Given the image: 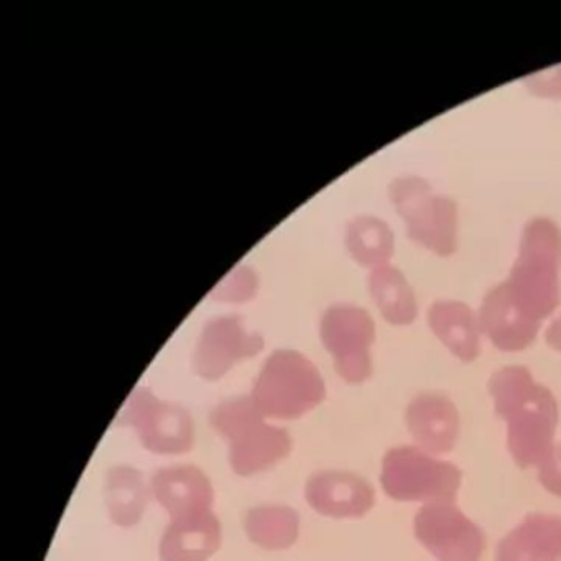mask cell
Returning <instances> with one entry per match:
<instances>
[{
	"mask_svg": "<svg viewBox=\"0 0 561 561\" xmlns=\"http://www.w3.org/2000/svg\"><path fill=\"white\" fill-rule=\"evenodd\" d=\"M495 415L507 422V446L522 469L540 466L553 448L560 409L550 389L537 383L524 366H507L488 383Z\"/></svg>",
	"mask_w": 561,
	"mask_h": 561,
	"instance_id": "1",
	"label": "cell"
},
{
	"mask_svg": "<svg viewBox=\"0 0 561 561\" xmlns=\"http://www.w3.org/2000/svg\"><path fill=\"white\" fill-rule=\"evenodd\" d=\"M561 231L547 218L525 226L511 277L501 287L508 300L535 321L550 317L561 300Z\"/></svg>",
	"mask_w": 561,
	"mask_h": 561,
	"instance_id": "2",
	"label": "cell"
},
{
	"mask_svg": "<svg viewBox=\"0 0 561 561\" xmlns=\"http://www.w3.org/2000/svg\"><path fill=\"white\" fill-rule=\"evenodd\" d=\"M209 423L229 439V462L239 476H252L265 471L287 458L291 449L288 432L265 423L264 413L249 397L219 403Z\"/></svg>",
	"mask_w": 561,
	"mask_h": 561,
	"instance_id": "3",
	"label": "cell"
},
{
	"mask_svg": "<svg viewBox=\"0 0 561 561\" xmlns=\"http://www.w3.org/2000/svg\"><path fill=\"white\" fill-rule=\"evenodd\" d=\"M327 397L323 379L310 360L295 353L268 359L255 382L252 400L268 419H300Z\"/></svg>",
	"mask_w": 561,
	"mask_h": 561,
	"instance_id": "4",
	"label": "cell"
},
{
	"mask_svg": "<svg viewBox=\"0 0 561 561\" xmlns=\"http://www.w3.org/2000/svg\"><path fill=\"white\" fill-rule=\"evenodd\" d=\"M462 472L416 446H397L382 461L380 484L393 501L456 502Z\"/></svg>",
	"mask_w": 561,
	"mask_h": 561,
	"instance_id": "5",
	"label": "cell"
},
{
	"mask_svg": "<svg viewBox=\"0 0 561 561\" xmlns=\"http://www.w3.org/2000/svg\"><path fill=\"white\" fill-rule=\"evenodd\" d=\"M393 203L407 221L412 241L438 255L456 251L458 211L455 202L435 195L428 182L419 176H403L392 183Z\"/></svg>",
	"mask_w": 561,
	"mask_h": 561,
	"instance_id": "6",
	"label": "cell"
},
{
	"mask_svg": "<svg viewBox=\"0 0 561 561\" xmlns=\"http://www.w3.org/2000/svg\"><path fill=\"white\" fill-rule=\"evenodd\" d=\"M416 540L438 561H481L488 538L456 502H428L413 520Z\"/></svg>",
	"mask_w": 561,
	"mask_h": 561,
	"instance_id": "7",
	"label": "cell"
},
{
	"mask_svg": "<svg viewBox=\"0 0 561 561\" xmlns=\"http://www.w3.org/2000/svg\"><path fill=\"white\" fill-rule=\"evenodd\" d=\"M123 423L133 425L140 443L157 455H182L192 449L195 439L188 410L162 402L149 390H136L127 400Z\"/></svg>",
	"mask_w": 561,
	"mask_h": 561,
	"instance_id": "8",
	"label": "cell"
},
{
	"mask_svg": "<svg viewBox=\"0 0 561 561\" xmlns=\"http://www.w3.org/2000/svg\"><path fill=\"white\" fill-rule=\"evenodd\" d=\"M374 323L363 310H340L324 328V343L336 359V370L347 383H363L373 374L369 347Z\"/></svg>",
	"mask_w": 561,
	"mask_h": 561,
	"instance_id": "9",
	"label": "cell"
},
{
	"mask_svg": "<svg viewBox=\"0 0 561 561\" xmlns=\"http://www.w3.org/2000/svg\"><path fill=\"white\" fill-rule=\"evenodd\" d=\"M305 495L318 514L333 518H360L376 504L373 485L347 471L314 472Z\"/></svg>",
	"mask_w": 561,
	"mask_h": 561,
	"instance_id": "10",
	"label": "cell"
},
{
	"mask_svg": "<svg viewBox=\"0 0 561 561\" xmlns=\"http://www.w3.org/2000/svg\"><path fill=\"white\" fill-rule=\"evenodd\" d=\"M407 426L416 443L433 455L455 449L461 420L451 399L443 393H419L407 407Z\"/></svg>",
	"mask_w": 561,
	"mask_h": 561,
	"instance_id": "11",
	"label": "cell"
},
{
	"mask_svg": "<svg viewBox=\"0 0 561 561\" xmlns=\"http://www.w3.org/2000/svg\"><path fill=\"white\" fill-rule=\"evenodd\" d=\"M153 497L175 518L205 514L213 505V485L196 466H172L153 474Z\"/></svg>",
	"mask_w": 561,
	"mask_h": 561,
	"instance_id": "12",
	"label": "cell"
},
{
	"mask_svg": "<svg viewBox=\"0 0 561 561\" xmlns=\"http://www.w3.org/2000/svg\"><path fill=\"white\" fill-rule=\"evenodd\" d=\"M479 323L492 344L504 353L527 350L541 327L540 321L527 317L508 300L501 284L485 295L479 311Z\"/></svg>",
	"mask_w": 561,
	"mask_h": 561,
	"instance_id": "13",
	"label": "cell"
},
{
	"mask_svg": "<svg viewBox=\"0 0 561 561\" xmlns=\"http://www.w3.org/2000/svg\"><path fill=\"white\" fill-rule=\"evenodd\" d=\"M495 561H561V517L527 515L499 541Z\"/></svg>",
	"mask_w": 561,
	"mask_h": 561,
	"instance_id": "14",
	"label": "cell"
},
{
	"mask_svg": "<svg viewBox=\"0 0 561 561\" xmlns=\"http://www.w3.org/2000/svg\"><path fill=\"white\" fill-rule=\"evenodd\" d=\"M221 545V524L213 512L175 518L160 541L162 561H206Z\"/></svg>",
	"mask_w": 561,
	"mask_h": 561,
	"instance_id": "15",
	"label": "cell"
},
{
	"mask_svg": "<svg viewBox=\"0 0 561 561\" xmlns=\"http://www.w3.org/2000/svg\"><path fill=\"white\" fill-rule=\"evenodd\" d=\"M428 323L436 337L462 363H472L481 353V323L468 305L436 301L430 308Z\"/></svg>",
	"mask_w": 561,
	"mask_h": 561,
	"instance_id": "16",
	"label": "cell"
},
{
	"mask_svg": "<svg viewBox=\"0 0 561 561\" xmlns=\"http://www.w3.org/2000/svg\"><path fill=\"white\" fill-rule=\"evenodd\" d=\"M245 534L265 550H285L297 541L300 517L285 505H261L244 517Z\"/></svg>",
	"mask_w": 561,
	"mask_h": 561,
	"instance_id": "17",
	"label": "cell"
},
{
	"mask_svg": "<svg viewBox=\"0 0 561 561\" xmlns=\"http://www.w3.org/2000/svg\"><path fill=\"white\" fill-rule=\"evenodd\" d=\"M147 495L142 474L130 466H116L107 472L106 504L111 518L121 527H133L146 512Z\"/></svg>",
	"mask_w": 561,
	"mask_h": 561,
	"instance_id": "18",
	"label": "cell"
},
{
	"mask_svg": "<svg viewBox=\"0 0 561 561\" xmlns=\"http://www.w3.org/2000/svg\"><path fill=\"white\" fill-rule=\"evenodd\" d=\"M370 288L387 321L399 327L415 321V294L402 272L393 267L379 268L370 278Z\"/></svg>",
	"mask_w": 561,
	"mask_h": 561,
	"instance_id": "19",
	"label": "cell"
},
{
	"mask_svg": "<svg viewBox=\"0 0 561 561\" xmlns=\"http://www.w3.org/2000/svg\"><path fill=\"white\" fill-rule=\"evenodd\" d=\"M259 351V344L232 333H215L205 340L196 356V369L205 379L216 380L239 357L251 356Z\"/></svg>",
	"mask_w": 561,
	"mask_h": 561,
	"instance_id": "20",
	"label": "cell"
},
{
	"mask_svg": "<svg viewBox=\"0 0 561 561\" xmlns=\"http://www.w3.org/2000/svg\"><path fill=\"white\" fill-rule=\"evenodd\" d=\"M353 252L367 265H382L392 257L393 236L379 219H359L354 226Z\"/></svg>",
	"mask_w": 561,
	"mask_h": 561,
	"instance_id": "21",
	"label": "cell"
},
{
	"mask_svg": "<svg viewBox=\"0 0 561 561\" xmlns=\"http://www.w3.org/2000/svg\"><path fill=\"white\" fill-rule=\"evenodd\" d=\"M538 481L550 494L561 497V443L553 445L547 458L538 466Z\"/></svg>",
	"mask_w": 561,
	"mask_h": 561,
	"instance_id": "22",
	"label": "cell"
},
{
	"mask_svg": "<svg viewBox=\"0 0 561 561\" xmlns=\"http://www.w3.org/2000/svg\"><path fill=\"white\" fill-rule=\"evenodd\" d=\"M545 340H547L548 346L561 353V314L548 327Z\"/></svg>",
	"mask_w": 561,
	"mask_h": 561,
	"instance_id": "23",
	"label": "cell"
}]
</instances>
